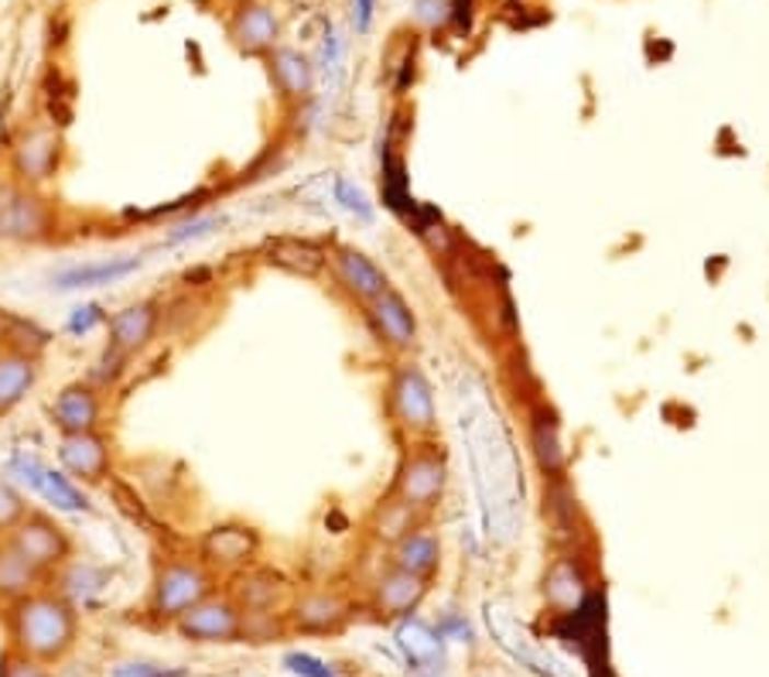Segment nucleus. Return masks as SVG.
<instances>
[{"label": "nucleus", "mask_w": 769, "mask_h": 677, "mask_svg": "<svg viewBox=\"0 0 769 677\" xmlns=\"http://www.w3.org/2000/svg\"><path fill=\"white\" fill-rule=\"evenodd\" d=\"M459 432L466 441L472 486L482 503V524L496 541H513V533L520 530V462L500 411L482 398V390L462 401Z\"/></svg>", "instance_id": "obj_1"}, {"label": "nucleus", "mask_w": 769, "mask_h": 677, "mask_svg": "<svg viewBox=\"0 0 769 677\" xmlns=\"http://www.w3.org/2000/svg\"><path fill=\"white\" fill-rule=\"evenodd\" d=\"M76 636H79V616L66 596L35 588L32 596L11 603L8 612L11 651L42 664H55L72 651Z\"/></svg>", "instance_id": "obj_2"}, {"label": "nucleus", "mask_w": 769, "mask_h": 677, "mask_svg": "<svg viewBox=\"0 0 769 677\" xmlns=\"http://www.w3.org/2000/svg\"><path fill=\"white\" fill-rule=\"evenodd\" d=\"M8 544L42 575L62 569L72 558V538L66 533V527L45 514H24V520L8 533Z\"/></svg>", "instance_id": "obj_3"}, {"label": "nucleus", "mask_w": 769, "mask_h": 677, "mask_svg": "<svg viewBox=\"0 0 769 677\" xmlns=\"http://www.w3.org/2000/svg\"><path fill=\"white\" fill-rule=\"evenodd\" d=\"M209 588H213V582H209L203 564H195V561H168V564H161V572L154 578L151 609H154L158 619H179L192 606L209 599Z\"/></svg>", "instance_id": "obj_4"}, {"label": "nucleus", "mask_w": 769, "mask_h": 677, "mask_svg": "<svg viewBox=\"0 0 769 677\" xmlns=\"http://www.w3.org/2000/svg\"><path fill=\"white\" fill-rule=\"evenodd\" d=\"M55 230L45 199L21 185L0 182V240H42Z\"/></svg>", "instance_id": "obj_5"}, {"label": "nucleus", "mask_w": 769, "mask_h": 677, "mask_svg": "<svg viewBox=\"0 0 769 677\" xmlns=\"http://www.w3.org/2000/svg\"><path fill=\"white\" fill-rule=\"evenodd\" d=\"M243 612L230 599H203L179 616V633L195 643H230L240 636Z\"/></svg>", "instance_id": "obj_6"}, {"label": "nucleus", "mask_w": 769, "mask_h": 677, "mask_svg": "<svg viewBox=\"0 0 769 677\" xmlns=\"http://www.w3.org/2000/svg\"><path fill=\"white\" fill-rule=\"evenodd\" d=\"M59 462L79 483H103L110 472V448L100 432H72L59 441Z\"/></svg>", "instance_id": "obj_7"}, {"label": "nucleus", "mask_w": 769, "mask_h": 677, "mask_svg": "<svg viewBox=\"0 0 769 677\" xmlns=\"http://www.w3.org/2000/svg\"><path fill=\"white\" fill-rule=\"evenodd\" d=\"M486 619H490V630H493L496 643L503 646V651H506L513 661H520L524 667H530V670H537V674L561 677V670L554 667V661H551L544 651H537V646L530 643V636H527L524 630H517V619H513L506 609L490 606V609H486Z\"/></svg>", "instance_id": "obj_8"}, {"label": "nucleus", "mask_w": 769, "mask_h": 677, "mask_svg": "<svg viewBox=\"0 0 769 677\" xmlns=\"http://www.w3.org/2000/svg\"><path fill=\"white\" fill-rule=\"evenodd\" d=\"M100 393L90 383H69L51 404V421L62 428V435L72 432H96L100 425Z\"/></svg>", "instance_id": "obj_9"}, {"label": "nucleus", "mask_w": 769, "mask_h": 677, "mask_svg": "<svg viewBox=\"0 0 769 677\" xmlns=\"http://www.w3.org/2000/svg\"><path fill=\"white\" fill-rule=\"evenodd\" d=\"M154 329H158V308L151 301L127 305L124 312L110 319V349H117L124 356L145 349L151 343Z\"/></svg>", "instance_id": "obj_10"}, {"label": "nucleus", "mask_w": 769, "mask_h": 677, "mask_svg": "<svg viewBox=\"0 0 769 677\" xmlns=\"http://www.w3.org/2000/svg\"><path fill=\"white\" fill-rule=\"evenodd\" d=\"M393 404H397V414L404 417V425H411V428H432L435 425L432 383L424 380L421 370H404L401 377H397Z\"/></svg>", "instance_id": "obj_11"}, {"label": "nucleus", "mask_w": 769, "mask_h": 677, "mask_svg": "<svg viewBox=\"0 0 769 677\" xmlns=\"http://www.w3.org/2000/svg\"><path fill=\"white\" fill-rule=\"evenodd\" d=\"M335 274L338 280L346 285L356 298H366V301H374L377 295L387 291V274L366 257V253L346 246V250H338L335 253Z\"/></svg>", "instance_id": "obj_12"}, {"label": "nucleus", "mask_w": 769, "mask_h": 677, "mask_svg": "<svg viewBox=\"0 0 769 677\" xmlns=\"http://www.w3.org/2000/svg\"><path fill=\"white\" fill-rule=\"evenodd\" d=\"M14 168L24 182H45L59 168V137L48 130H35L21 140L14 154Z\"/></svg>", "instance_id": "obj_13"}, {"label": "nucleus", "mask_w": 769, "mask_h": 677, "mask_svg": "<svg viewBox=\"0 0 769 677\" xmlns=\"http://www.w3.org/2000/svg\"><path fill=\"white\" fill-rule=\"evenodd\" d=\"M140 267V257H113V261H100V264H82V267H69L62 274H55V288L59 291H72V288H100V285H113L127 274H134Z\"/></svg>", "instance_id": "obj_14"}, {"label": "nucleus", "mask_w": 769, "mask_h": 677, "mask_svg": "<svg viewBox=\"0 0 769 677\" xmlns=\"http://www.w3.org/2000/svg\"><path fill=\"white\" fill-rule=\"evenodd\" d=\"M397 646L404 651V657L414 667H438L445 661V646H441V633H435L421 619H404L397 627Z\"/></svg>", "instance_id": "obj_15"}, {"label": "nucleus", "mask_w": 769, "mask_h": 677, "mask_svg": "<svg viewBox=\"0 0 769 677\" xmlns=\"http://www.w3.org/2000/svg\"><path fill=\"white\" fill-rule=\"evenodd\" d=\"M38 380V366L32 356L24 353H0V414L21 404V398L35 387Z\"/></svg>", "instance_id": "obj_16"}, {"label": "nucleus", "mask_w": 769, "mask_h": 677, "mask_svg": "<svg viewBox=\"0 0 769 677\" xmlns=\"http://www.w3.org/2000/svg\"><path fill=\"white\" fill-rule=\"evenodd\" d=\"M374 322L380 325V332L390 338L393 346H401L408 349L414 343V315H411V308L401 301V295H393L390 288L383 295L374 298Z\"/></svg>", "instance_id": "obj_17"}, {"label": "nucleus", "mask_w": 769, "mask_h": 677, "mask_svg": "<svg viewBox=\"0 0 769 677\" xmlns=\"http://www.w3.org/2000/svg\"><path fill=\"white\" fill-rule=\"evenodd\" d=\"M441 483H445V469L441 462L435 459H414L404 475H401V496H404V506H427L438 493H441Z\"/></svg>", "instance_id": "obj_18"}, {"label": "nucleus", "mask_w": 769, "mask_h": 677, "mask_svg": "<svg viewBox=\"0 0 769 677\" xmlns=\"http://www.w3.org/2000/svg\"><path fill=\"white\" fill-rule=\"evenodd\" d=\"M38 582H42L38 569H32L8 541L0 544V599L18 603L24 596H32Z\"/></svg>", "instance_id": "obj_19"}, {"label": "nucleus", "mask_w": 769, "mask_h": 677, "mask_svg": "<svg viewBox=\"0 0 769 677\" xmlns=\"http://www.w3.org/2000/svg\"><path fill=\"white\" fill-rule=\"evenodd\" d=\"M421 596H424L421 575H411V572H404V569L390 572V575L380 578V585H377V606H380L383 612H393V616H401V612L414 609Z\"/></svg>", "instance_id": "obj_20"}, {"label": "nucleus", "mask_w": 769, "mask_h": 677, "mask_svg": "<svg viewBox=\"0 0 769 677\" xmlns=\"http://www.w3.org/2000/svg\"><path fill=\"white\" fill-rule=\"evenodd\" d=\"M342 619H346V606H342L338 596H329V592H315V596H305L295 609V623L308 633H325L335 630Z\"/></svg>", "instance_id": "obj_21"}, {"label": "nucleus", "mask_w": 769, "mask_h": 677, "mask_svg": "<svg viewBox=\"0 0 769 677\" xmlns=\"http://www.w3.org/2000/svg\"><path fill=\"white\" fill-rule=\"evenodd\" d=\"M253 548H256L253 533L243 527H216L209 530V538L203 544L206 558L219 564H243L253 554Z\"/></svg>", "instance_id": "obj_22"}, {"label": "nucleus", "mask_w": 769, "mask_h": 677, "mask_svg": "<svg viewBox=\"0 0 769 677\" xmlns=\"http://www.w3.org/2000/svg\"><path fill=\"white\" fill-rule=\"evenodd\" d=\"M438 564V541L432 533H411L397 548V569H404L411 575H424Z\"/></svg>", "instance_id": "obj_23"}, {"label": "nucleus", "mask_w": 769, "mask_h": 677, "mask_svg": "<svg viewBox=\"0 0 769 677\" xmlns=\"http://www.w3.org/2000/svg\"><path fill=\"white\" fill-rule=\"evenodd\" d=\"M237 38L246 48H264L277 38V21L267 8H246L237 21Z\"/></svg>", "instance_id": "obj_24"}, {"label": "nucleus", "mask_w": 769, "mask_h": 677, "mask_svg": "<svg viewBox=\"0 0 769 677\" xmlns=\"http://www.w3.org/2000/svg\"><path fill=\"white\" fill-rule=\"evenodd\" d=\"M274 72H277L280 90L288 93V96H305L311 90V69H308V62L301 59L298 51H288V48L277 51Z\"/></svg>", "instance_id": "obj_25"}, {"label": "nucleus", "mask_w": 769, "mask_h": 677, "mask_svg": "<svg viewBox=\"0 0 769 677\" xmlns=\"http://www.w3.org/2000/svg\"><path fill=\"white\" fill-rule=\"evenodd\" d=\"M35 493H42L45 500H51L55 506H59V510H85V506H90V503H85V496L69 483L62 472H51V469L42 472V483H38Z\"/></svg>", "instance_id": "obj_26"}, {"label": "nucleus", "mask_w": 769, "mask_h": 677, "mask_svg": "<svg viewBox=\"0 0 769 677\" xmlns=\"http://www.w3.org/2000/svg\"><path fill=\"white\" fill-rule=\"evenodd\" d=\"M271 261H277V264H284V267H291V271L311 274V271L319 267V253L311 250V246H298V243H277Z\"/></svg>", "instance_id": "obj_27"}, {"label": "nucleus", "mask_w": 769, "mask_h": 677, "mask_svg": "<svg viewBox=\"0 0 769 677\" xmlns=\"http://www.w3.org/2000/svg\"><path fill=\"white\" fill-rule=\"evenodd\" d=\"M24 514H27L24 496L14 486L0 483V533H11L24 520Z\"/></svg>", "instance_id": "obj_28"}, {"label": "nucleus", "mask_w": 769, "mask_h": 677, "mask_svg": "<svg viewBox=\"0 0 769 677\" xmlns=\"http://www.w3.org/2000/svg\"><path fill=\"white\" fill-rule=\"evenodd\" d=\"M0 677H51L48 664L42 661H32L18 651H8L4 661H0Z\"/></svg>", "instance_id": "obj_29"}, {"label": "nucleus", "mask_w": 769, "mask_h": 677, "mask_svg": "<svg viewBox=\"0 0 769 677\" xmlns=\"http://www.w3.org/2000/svg\"><path fill=\"white\" fill-rule=\"evenodd\" d=\"M335 203H338L342 209L356 213L359 219H374V206H369V203H366V195H363L353 182H346V179H338V182H335Z\"/></svg>", "instance_id": "obj_30"}, {"label": "nucleus", "mask_w": 769, "mask_h": 677, "mask_svg": "<svg viewBox=\"0 0 769 677\" xmlns=\"http://www.w3.org/2000/svg\"><path fill=\"white\" fill-rule=\"evenodd\" d=\"M284 667H288L291 674H298V677H335L325 661L311 657V654H288V657H284Z\"/></svg>", "instance_id": "obj_31"}, {"label": "nucleus", "mask_w": 769, "mask_h": 677, "mask_svg": "<svg viewBox=\"0 0 769 677\" xmlns=\"http://www.w3.org/2000/svg\"><path fill=\"white\" fill-rule=\"evenodd\" d=\"M113 677H182V670H168V667H161V664L137 661V664L113 667Z\"/></svg>", "instance_id": "obj_32"}, {"label": "nucleus", "mask_w": 769, "mask_h": 677, "mask_svg": "<svg viewBox=\"0 0 769 677\" xmlns=\"http://www.w3.org/2000/svg\"><path fill=\"white\" fill-rule=\"evenodd\" d=\"M216 226V219H195L188 226H182V230H175L168 237V243H182V240H195V237H206L209 230Z\"/></svg>", "instance_id": "obj_33"}, {"label": "nucleus", "mask_w": 769, "mask_h": 677, "mask_svg": "<svg viewBox=\"0 0 769 677\" xmlns=\"http://www.w3.org/2000/svg\"><path fill=\"white\" fill-rule=\"evenodd\" d=\"M103 315H100V308L96 305H85V308H76V315H72V322H69V332H90L93 329V322H100Z\"/></svg>", "instance_id": "obj_34"}, {"label": "nucleus", "mask_w": 769, "mask_h": 677, "mask_svg": "<svg viewBox=\"0 0 769 677\" xmlns=\"http://www.w3.org/2000/svg\"><path fill=\"white\" fill-rule=\"evenodd\" d=\"M353 21H356V32L366 35L369 21H374V0H353Z\"/></svg>", "instance_id": "obj_35"}]
</instances>
